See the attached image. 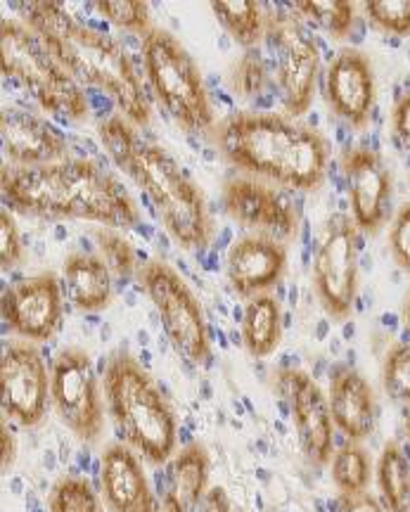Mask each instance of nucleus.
<instances>
[{
    "label": "nucleus",
    "mask_w": 410,
    "mask_h": 512,
    "mask_svg": "<svg viewBox=\"0 0 410 512\" xmlns=\"http://www.w3.org/2000/svg\"><path fill=\"white\" fill-rule=\"evenodd\" d=\"M337 512H387V508H384L380 498L370 496L368 491H363V494L339 496Z\"/></svg>",
    "instance_id": "nucleus-39"
},
{
    "label": "nucleus",
    "mask_w": 410,
    "mask_h": 512,
    "mask_svg": "<svg viewBox=\"0 0 410 512\" xmlns=\"http://www.w3.org/2000/svg\"><path fill=\"white\" fill-rule=\"evenodd\" d=\"M283 339V311L273 294H256L245 306L242 316V344L252 358L275 354Z\"/></svg>",
    "instance_id": "nucleus-24"
},
{
    "label": "nucleus",
    "mask_w": 410,
    "mask_h": 512,
    "mask_svg": "<svg viewBox=\"0 0 410 512\" xmlns=\"http://www.w3.org/2000/svg\"><path fill=\"white\" fill-rule=\"evenodd\" d=\"M98 133H100L102 145H105L107 155L114 159V164H117L119 169L126 171L133 152H136L140 145L136 128H133L131 121H128L124 114H112V117L100 121Z\"/></svg>",
    "instance_id": "nucleus-30"
},
{
    "label": "nucleus",
    "mask_w": 410,
    "mask_h": 512,
    "mask_svg": "<svg viewBox=\"0 0 410 512\" xmlns=\"http://www.w3.org/2000/svg\"><path fill=\"white\" fill-rule=\"evenodd\" d=\"M211 12L242 48H254L266 36L268 17L259 3H252V0H214Z\"/></svg>",
    "instance_id": "nucleus-26"
},
{
    "label": "nucleus",
    "mask_w": 410,
    "mask_h": 512,
    "mask_svg": "<svg viewBox=\"0 0 410 512\" xmlns=\"http://www.w3.org/2000/svg\"><path fill=\"white\" fill-rule=\"evenodd\" d=\"M287 268V245L268 235L249 233L228 249L226 275L237 297L252 299L280 283Z\"/></svg>",
    "instance_id": "nucleus-18"
},
{
    "label": "nucleus",
    "mask_w": 410,
    "mask_h": 512,
    "mask_svg": "<svg viewBox=\"0 0 410 512\" xmlns=\"http://www.w3.org/2000/svg\"><path fill=\"white\" fill-rule=\"evenodd\" d=\"M221 155L245 176L290 190H318L328 174V140L275 112H235L216 126Z\"/></svg>",
    "instance_id": "nucleus-2"
},
{
    "label": "nucleus",
    "mask_w": 410,
    "mask_h": 512,
    "mask_svg": "<svg viewBox=\"0 0 410 512\" xmlns=\"http://www.w3.org/2000/svg\"><path fill=\"white\" fill-rule=\"evenodd\" d=\"M375 479L387 512H410V460L394 441L382 448Z\"/></svg>",
    "instance_id": "nucleus-25"
},
{
    "label": "nucleus",
    "mask_w": 410,
    "mask_h": 512,
    "mask_svg": "<svg viewBox=\"0 0 410 512\" xmlns=\"http://www.w3.org/2000/svg\"><path fill=\"white\" fill-rule=\"evenodd\" d=\"M0 313L5 325L27 342H48L62 323V285L55 273H38L3 292Z\"/></svg>",
    "instance_id": "nucleus-14"
},
{
    "label": "nucleus",
    "mask_w": 410,
    "mask_h": 512,
    "mask_svg": "<svg viewBox=\"0 0 410 512\" xmlns=\"http://www.w3.org/2000/svg\"><path fill=\"white\" fill-rule=\"evenodd\" d=\"M230 83H233V91L245 100H256L259 95L266 93L268 69L264 57L259 55V50L249 48L247 53L235 62Z\"/></svg>",
    "instance_id": "nucleus-32"
},
{
    "label": "nucleus",
    "mask_w": 410,
    "mask_h": 512,
    "mask_svg": "<svg viewBox=\"0 0 410 512\" xmlns=\"http://www.w3.org/2000/svg\"><path fill=\"white\" fill-rule=\"evenodd\" d=\"M223 209L237 226L280 242L297 238L299 211L278 185L254 176H233L223 185Z\"/></svg>",
    "instance_id": "nucleus-11"
},
{
    "label": "nucleus",
    "mask_w": 410,
    "mask_h": 512,
    "mask_svg": "<svg viewBox=\"0 0 410 512\" xmlns=\"http://www.w3.org/2000/svg\"><path fill=\"white\" fill-rule=\"evenodd\" d=\"M209 456L200 444H188L171 458L166 491L162 498L164 512H195L207 494Z\"/></svg>",
    "instance_id": "nucleus-22"
},
{
    "label": "nucleus",
    "mask_w": 410,
    "mask_h": 512,
    "mask_svg": "<svg viewBox=\"0 0 410 512\" xmlns=\"http://www.w3.org/2000/svg\"><path fill=\"white\" fill-rule=\"evenodd\" d=\"M330 408L335 427L351 441H363L375 430L377 401L370 382L358 370L344 368L330 382Z\"/></svg>",
    "instance_id": "nucleus-21"
},
{
    "label": "nucleus",
    "mask_w": 410,
    "mask_h": 512,
    "mask_svg": "<svg viewBox=\"0 0 410 512\" xmlns=\"http://www.w3.org/2000/svg\"><path fill=\"white\" fill-rule=\"evenodd\" d=\"M389 252L403 273H410V202L401 204L389 228Z\"/></svg>",
    "instance_id": "nucleus-36"
},
{
    "label": "nucleus",
    "mask_w": 410,
    "mask_h": 512,
    "mask_svg": "<svg viewBox=\"0 0 410 512\" xmlns=\"http://www.w3.org/2000/svg\"><path fill=\"white\" fill-rule=\"evenodd\" d=\"M22 259L24 245L15 223V216H12L8 209H3L0 211V264H3L5 271H10V268L22 264Z\"/></svg>",
    "instance_id": "nucleus-37"
},
{
    "label": "nucleus",
    "mask_w": 410,
    "mask_h": 512,
    "mask_svg": "<svg viewBox=\"0 0 410 512\" xmlns=\"http://www.w3.org/2000/svg\"><path fill=\"white\" fill-rule=\"evenodd\" d=\"M382 389L394 403H410V344L389 349L382 366Z\"/></svg>",
    "instance_id": "nucleus-31"
},
{
    "label": "nucleus",
    "mask_w": 410,
    "mask_h": 512,
    "mask_svg": "<svg viewBox=\"0 0 410 512\" xmlns=\"http://www.w3.org/2000/svg\"><path fill=\"white\" fill-rule=\"evenodd\" d=\"M318 302L332 320H344L358 297V228L351 216L335 214L328 221L313 261Z\"/></svg>",
    "instance_id": "nucleus-9"
},
{
    "label": "nucleus",
    "mask_w": 410,
    "mask_h": 512,
    "mask_svg": "<svg viewBox=\"0 0 410 512\" xmlns=\"http://www.w3.org/2000/svg\"><path fill=\"white\" fill-rule=\"evenodd\" d=\"M406 432H408V439H410V411H408V420H406Z\"/></svg>",
    "instance_id": "nucleus-44"
},
{
    "label": "nucleus",
    "mask_w": 410,
    "mask_h": 512,
    "mask_svg": "<svg viewBox=\"0 0 410 512\" xmlns=\"http://www.w3.org/2000/svg\"><path fill=\"white\" fill-rule=\"evenodd\" d=\"M280 48L278 86L287 114L301 117L309 112L320 76V50L316 41L301 31L292 19L278 22L273 31Z\"/></svg>",
    "instance_id": "nucleus-17"
},
{
    "label": "nucleus",
    "mask_w": 410,
    "mask_h": 512,
    "mask_svg": "<svg viewBox=\"0 0 410 512\" xmlns=\"http://www.w3.org/2000/svg\"><path fill=\"white\" fill-rule=\"evenodd\" d=\"M50 512H102L100 496L86 477L64 475L50 489Z\"/></svg>",
    "instance_id": "nucleus-29"
},
{
    "label": "nucleus",
    "mask_w": 410,
    "mask_h": 512,
    "mask_svg": "<svg viewBox=\"0 0 410 512\" xmlns=\"http://www.w3.org/2000/svg\"><path fill=\"white\" fill-rule=\"evenodd\" d=\"M100 489L110 512H143L155 501L143 465L128 444L105 448L100 463Z\"/></svg>",
    "instance_id": "nucleus-20"
},
{
    "label": "nucleus",
    "mask_w": 410,
    "mask_h": 512,
    "mask_svg": "<svg viewBox=\"0 0 410 512\" xmlns=\"http://www.w3.org/2000/svg\"><path fill=\"white\" fill-rule=\"evenodd\" d=\"M143 69L150 91L176 124L192 133H216V112L202 72L178 38L162 27H152L140 43Z\"/></svg>",
    "instance_id": "nucleus-6"
},
{
    "label": "nucleus",
    "mask_w": 410,
    "mask_h": 512,
    "mask_svg": "<svg viewBox=\"0 0 410 512\" xmlns=\"http://www.w3.org/2000/svg\"><path fill=\"white\" fill-rule=\"evenodd\" d=\"M27 27L76 81L100 88L117 102L133 126H147L152 105L126 50L112 36L76 22L60 3L31 0L22 5Z\"/></svg>",
    "instance_id": "nucleus-3"
},
{
    "label": "nucleus",
    "mask_w": 410,
    "mask_h": 512,
    "mask_svg": "<svg viewBox=\"0 0 410 512\" xmlns=\"http://www.w3.org/2000/svg\"><path fill=\"white\" fill-rule=\"evenodd\" d=\"M10 209L41 219H81L110 228H133L140 209L124 183L91 159L67 157L41 166L5 164L0 174Z\"/></svg>",
    "instance_id": "nucleus-1"
},
{
    "label": "nucleus",
    "mask_w": 410,
    "mask_h": 512,
    "mask_svg": "<svg viewBox=\"0 0 410 512\" xmlns=\"http://www.w3.org/2000/svg\"><path fill=\"white\" fill-rule=\"evenodd\" d=\"M95 10L119 29L138 31V34H147L152 29L150 8L143 0H98Z\"/></svg>",
    "instance_id": "nucleus-33"
},
{
    "label": "nucleus",
    "mask_w": 410,
    "mask_h": 512,
    "mask_svg": "<svg viewBox=\"0 0 410 512\" xmlns=\"http://www.w3.org/2000/svg\"><path fill=\"white\" fill-rule=\"evenodd\" d=\"M0 138L12 166H41L69 157L67 138L60 128L24 110H3Z\"/></svg>",
    "instance_id": "nucleus-19"
},
{
    "label": "nucleus",
    "mask_w": 410,
    "mask_h": 512,
    "mask_svg": "<svg viewBox=\"0 0 410 512\" xmlns=\"http://www.w3.org/2000/svg\"><path fill=\"white\" fill-rule=\"evenodd\" d=\"M195 512H233L228 491L223 489V486H211L207 494H204L200 505H197Z\"/></svg>",
    "instance_id": "nucleus-40"
},
{
    "label": "nucleus",
    "mask_w": 410,
    "mask_h": 512,
    "mask_svg": "<svg viewBox=\"0 0 410 512\" xmlns=\"http://www.w3.org/2000/svg\"><path fill=\"white\" fill-rule=\"evenodd\" d=\"M95 242H98L102 259L107 261L110 271H114L119 278H131L133 273H138V259H136V249H133L131 242H128L124 235L114 233V230H95L93 233Z\"/></svg>",
    "instance_id": "nucleus-34"
},
{
    "label": "nucleus",
    "mask_w": 410,
    "mask_h": 512,
    "mask_svg": "<svg viewBox=\"0 0 410 512\" xmlns=\"http://www.w3.org/2000/svg\"><path fill=\"white\" fill-rule=\"evenodd\" d=\"M0 53H3V74L15 79L31 93L43 110L69 121L88 117V98L74 79L27 24L17 19L0 22Z\"/></svg>",
    "instance_id": "nucleus-7"
},
{
    "label": "nucleus",
    "mask_w": 410,
    "mask_h": 512,
    "mask_svg": "<svg viewBox=\"0 0 410 512\" xmlns=\"http://www.w3.org/2000/svg\"><path fill=\"white\" fill-rule=\"evenodd\" d=\"M138 283L155 306L162 328L174 349L192 366L209 358V335L202 306L188 283L166 261L152 259L140 266Z\"/></svg>",
    "instance_id": "nucleus-8"
},
{
    "label": "nucleus",
    "mask_w": 410,
    "mask_h": 512,
    "mask_svg": "<svg viewBox=\"0 0 410 512\" xmlns=\"http://www.w3.org/2000/svg\"><path fill=\"white\" fill-rule=\"evenodd\" d=\"M12 463H15V439H12L8 427H3V470L8 472Z\"/></svg>",
    "instance_id": "nucleus-41"
},
{
    "label": "nucleus",
    "mask_w": 410,
    "mask_h": 512,
    "mask_svg": "<svg viewBox=\"0 0 410 512\" xmlns=\"http://www.w3.org/2000/svg\"><path fill=\"white\" fill-rule=\"evenodd\" d=\"M392 131L396 143L410 152V91L399 95L392 107Z\"/></svg>",
    "instance_id": "nucleus-38"
},
{
    "label": "nucleus",
    "mask_w": 410,
    "mask_h": 512,
    "mask_svg": "<svg viewBox=\"0 0 410 512\" xmlns=\"http://www.w3.org/2000/svg\"><path fill=\"white\" fill-rule=\"evenodd\" d=\"M294 12L316 22L320 29L335 38H347L356 22L354 3H347V0H297Z\"/></svg>",
    "instance_id": "nucleus-28"
},
{
    "label": "nucleus",
    "mask_w": 410,
    "mask_h": 512,
    "mask_svg": "<svg viewBox=\"0 0 410 512\" xmlns=\"http://www.w3.org/2000/svg\"><path fill=\"white\" fill-rule=\"evenodd\" d=\"M332 482L342 496L363 494L368 489L370 477H373V465H370L368 451L358 446L356 441H349L342 448H337L330 460Z\"/></svg>",
    "instance_id": "nucleus-27"
},
{
    "label": "nucleus",
    "mask_w": 410,
    "mask_h": 512,
    "mask_svg": "<svg viewBox=\"0 0 410 512\" xmlns=\"http://www.w3.org/2000/svg\"><path fill=\"white\" fill-rule=\"evenodd\" d=\"M143 512H164V508H162V505L157 503V498H155V501H152L150 505H147V508H145Z\"/></svg>",
    "instance_id": "nucleus-43"
},
{
    "label": "nucleus",
    "mask_w": 410,
    "mask_h": 512,
    "mask_svg": "<svg viewBox=\"0 0 410 512\" xmlns=\"http://www.w3.org/2000/svg\"><path fill=\"white\" fill-rule=\"evenodd\" d=\"M351 219L363 233L375 235L389 219L394 178L387 162L373 147H349L342 155Z\"/></svg>",
    "instance_id": "nucleus-13"
},
{
    "label": "nucleus",
    "mask_w": 410,
    "mask_h": 512,
    "mask_svg": "<svg viewBox=\"0 0 410 512\" xmlns=\"http://www.w3.org/2000/svg\"><path fill=\"white\" fill-rule=\"evenodd\" d=\"M233 512H245V510H233Z\"/></svg>",
    "instance_id": "nucleus-45"
},
{
    "label": "nucleus",
    "mask_w": 410,
    "mask_h": 512,
    "mask_svg": "<svg viewBox=\"0 0 410 512\" xmlns=\"http://www.w3.org/2000/svg\"><path fill=\"white\" fill-rule=\"evenodd\" d=\"M62 275L69 299L79 311L98 313L112 304V271L100 256L69 254L62 264Z\"/></svg>",
    "instance_id": "nucleus-23"
},
{
    "label": "nucleus",
    "mask_w": 410,
    "mask_h": 512,
    "mask_svg": "<svg viewBox=\"0 0 410 512\" xmlns=\"http://www.w3.org/2000/svg\"><path fill=\"white\" fill-rule=\"evenodd\" d=\"M325 100L344 124L363 128L375 110L377 83L368 55L358 48H342L325 72Z\"/></svg>",
    "instance_id": "nucleus-16"
},
{
    "label": "nucleus",
    "mask_w": 410,
    "mask_h": 512,
    "mask_svg": "<svg viewBox=\"0 0 410 512\" xmlns=\"http://www.w3.org/2000/svg\"><path fill=\"white\" fill-rule=\"evenodd\" d=\"M3 411L22 427H36L48 411L50 375L41 351L29 342H12L0 361Z\"/></svg>",
    "instance_id": "nucleus-12"
},
{
    "label": "nucleus",
    "mask_w": 410,
    "mask_h": 512,
    "mask_svg": "<svg viewBox=\"0 0 410 512\" xmlns=\"http://www.w3.org/2000/svg\"><path fill=\"white\" fill-rule=\"evenodd\" d=\"M126 174L150 197L169 238L183 249H207L214 238L204 190L169 150L155 143H140Z\"/></svg>",
    "instance_id": "nucleus-5"
},
{
    "label": "nucleus",
    "mask_w": 410,
    "mask_h": 512,
    "mask_svg": "<svg viewBox=\"0 0 410 512\" xmlns=\"http://www.w3.org/2000/svg\"><path fill=\"white\" fill-rule=\"evenodd\" d=\"M403 323H406V330L410 332V290L406 294V302H403Z\"/></svg>",
    "instance_id": "nucleus-42"
},
{
    "label": "nucleus",
    "mask_w": 410,
    "mask_h": 512,
    "mask_svg": "<svg viewBox=\"0 0 410 512\" xmlns=\"http://www.w3.org/2000/svg\"><path fill=\"white\" fill-rule=\"evenodd\" d=\"M365 15L387 34L410 36V0H370Z\"/></svg>",
    "instance_id": "nucleus-35"
},
{
    "label": "nucleus",
    "mask_w": 410,
    "mask_h": 512,
    "mask_svg": "<svg viewBox=\"0 0 410 512\" xmlns=\"http://www.w3.org/2000/svg\"><path fill=\"white\" fill-rule=\"evenodd\" d=\"M283 392L290 406L299 446L311 465H328L335 456V420H332L330 399L318 382L304 370H287L280 377Z\"/></svg>",
    "instance_id": "nucleus-15"
},
{
    "label": "nucleus",
    "mask_w": 410,
    "mask_h": 512,
    "mask_svg": "<svg viewBox=\"0 0 410 512\" xmlns=\"http://www.w3.org/2000/svg\"><path fill=\"white\" fill-rule=\"evenodd\" d=\"M50 401L62 425L81 441H95L102 434V399L91 356L83 349L60 351L50 370Z\"/></svg>",
    "instance_id": "nucleus-10"
},
{
    "label": "nucleus",
    "mask_w": 410,
    "mask_h": 512,
    "mask_svg": "<svg viewBox=\"0 0 410 512\" xmlns=\"http://www.w3.org/2000/svg\"><path fill=\"white\" fill-rule=\"evenodd\" d=\"M102 387L119 437L152 465L169 463L178 439L176 413L136 358L128 351L114 354L105 368Z\"/></svg>",
    "instance_id": "nucleus-4"
}]
</instances>
